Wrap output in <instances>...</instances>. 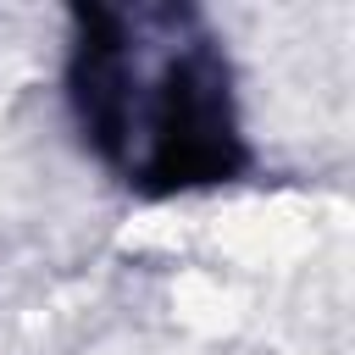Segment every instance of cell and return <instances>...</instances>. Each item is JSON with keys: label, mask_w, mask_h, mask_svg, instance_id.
Listing matches in <instances>:
<instances>
[{"label": "cell", "mask_w": 355, "mask_h": 355, "mask_svg": "<svg viewBox=\"0 0 355 355\" xmlns=\"http://www.w3.org/2000/svg\"><path fill=\"white\" fill-rule=\"evenodd\" d=\"M72 39L67 94L83 139L128 178L172 194L227 183L244 144L233 116V78L211 39H178L161 55L111 11H83Z\"/></svg>", "instance_id": "obj_1"}]
</instances>
